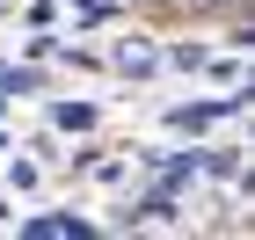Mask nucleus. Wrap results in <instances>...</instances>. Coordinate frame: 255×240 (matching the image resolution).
Listing matches in <instances>:
<instances>
[{"mask_svg": "<svg viewBox=\"0 0 255 240\" xmlns=\"http://www.w3.org/2000/svg\"><path fill=\"white\" fill-rule=\"evenodd\" d=\"M0 109H7V102H0Z\"/></svg>", "mask_w": 255, "mask_h": 240, "instance_id": "nucleus-5", "label": "nucleus"}, {"mask_svg": "<svg viewBox=\"0 0 255 240\" xmlns=\"http://www.w3.org/2000/svg\"><path fill=\"white\" fill-rule=\"evenodd\" d=\"M110 66H117V73H153L160 51H153V44H138V37H124L117 51H110Z\"/></svg>", "mask_w": 255, "mask_h": 240, "instance_id": "nucleus-2", "label": "nucleus"}, {"mask_svg": "<svg viewBox=\"0 0 255 240\" xmlns=\"http://www.w3.org/2000/svg\"><path fill=\"white\" fill-rule=\"evenodd\" d=\"M160 7H175V15H212V22H241L248 15V0H160Z\"/></svg>", "mask_w": 255, "mask_h": 240, "instance_id": "nucleus-1", "label": "nucleus"}, {"mask_svg": "<svg viewBox=\"0 0 255 240\" xmlns=\"http://www.w3.org/2000/svg\"><path fill=\"white\" fill-rule=\"evenodd\" d=\"M168 59H175L182 73H204V66H212V51H204V44H175V51H168Z\"/></svg>", "mask_w": 255, "mask_h": 240, "instance_id": "nucleus-4", "label": "nucleus"}, {"mask_svg": "<svg viewBox=\"0 0 255 240\" xmlns=\"http://www.w3.org/2000/svg\"><path fill=\"white\" fill-rule=\"evenodd\" d=\"M51 124L59 131H95V102H51Z\"/></svg>", "mask_w": 255, "mask_h": 240, "instance_id": "nucleus-3", "label": "nucleus"}]
</instances>
